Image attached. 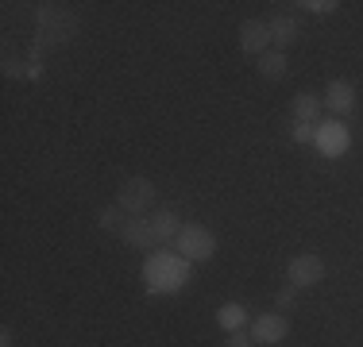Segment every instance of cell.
Here are the masks:
<instances>
[{
    "instance_id": "obj_1",
    "label": "cell",
    "mask_w": 363,
    "mask_h": 347,
    "mask_svg": "<svg viewBox=\"0 0 363 347\" xmlns=\"http://www.w3.org/2000/svg\"><path fill=\"white\" fill-rule=\"evenodd\" d=\"M140 278H143L147 297H174V293H182L189 285V278H194V263L182 258L174 247H155L151 255H147Z\"/></svg>"
},
{
    "instance_id": "obj_2",
    "label": "cell",
    "mask_w": 363,
    "mask_h": 347,
    "mask_svg": "<svg viewBox=\"0 0 363 347\" xmlns=\"http://www.w3.org/2000/svg\"><path fill=\"white\" fill-rule=\"evenodd\" d=\"M174 251L182 258H189V263H209V258L217 255V236H213L205 224H182Z\"/></svg>"
},
{
    "instance_id": "obj_3",
    "label": "cell",
    "mask_w": 363,
    "mask_h": 347,
    "mask_svg": "<svg viewBox=\"0 0 363 347\" xmlns=\"http://www.w3.org/2000/svg\"><path fill=\"white\" fill-rule=\"evenodd\" d=\"M313 147L321 151V159H344V154L352 151V132H348V124H344V120L325 116L321 124H317Z\"/></svg>"
},
{
    "instance_id": "obj_4",
    "label": "cell",
    "mask_w": 363,
    "mask_h": 347,
    "mask_svg": "<svg viewBox=\"0 0 363 347\" xmlns=\"http://www.w3.org/2000/svg\"><path fill=\"white\" fill-rule=\"evenodd\" d=\"M325 274H328V266L317 251H301V255H294L286 263V278L294 290H313V285L325 282Z\"/></svg>"
},
{
    "instance_id": "obj_5",
    "label": "cell",
    "mask_w": 363,
    "mask_h": 347,
    "mask_svg": "<svg viewBox=\"0 0 363 347\" xmlns=\"http://www.w3.org/2000/svg\"><path fill=\"white\" fill-rule=\"evenodd\" d=\"M159 189H155L151 178H128L124 186L116 189V205L124 208L128 216H147V208L155 205Z\"/></svg>"
},
{
    "instance_id": "obj_6",
    "label": "cell",
    "mask_w": 363,
    "mask_h": 347,
    "mask_svg": "<svg viewBox=\"0 0 363 347\" xmlns=\"http://www.w3.org/2000/svg\"><path fill=\"white\" fill-rule=\"evenodd\" d=\"M290 336V317L286 312H279V309H267V312H259V317L252 320V340L255 347H274V343H282Z\"/></svg>"
},
{
    "instance_id": "obj_7",
    "label": "cell",
    "mask_w": 363,
    "mask_h": 347,
    "mask_svg": "<svg viewBox=\"0 0 363 347\" xmlns=\"http://www.w3.org/2000/svg\"><path fill=\"white\" fill-rule=\"evenodd\" d=\"M325 112H333V120H348V116H356V85L352 81H344V77H333L328 81V89H325Z\"/></svg>"
},
{
    "instance_id": "obj_8",
    "label": "cell",
    "mask_w": 363,
    "mask_h": 347,
    "mask_svg": "<svg viewBox=\"0 0 363 347\" xmlns=\"http://www.w3.org/2000/svg\"><path fill=\"white\" fill-rule=\"evenodd\" d=\"M120 239L135 251H155L159 247V236H155V224L151 216H128L124 228H120Z\"/></svg>"
},
{
    "instance_id": "obj_9",
    "label": "cell",
    "mask_w": 363,
    "mask_h": 347,
    "mask_svg": "<svg viewBox=\"0 0 363 347\" xmlns=\"http://www.w3.org/2000/svg\"><path fill=\"white\" fill-rule=\"evenodd\" d=\"M240 50L252 55V58L271 50V28H267V20H244L240 23Z\"/></svg>"
},
{
    "instance_id": "obj_10",
    "label": "cell",
    "mask_w": 363,
    "mask_h": 347,
    "mask_svg": "<svg viewBox=\"0 0 363 347\" xmlns=\"http://www.w3.org/2000/svg\"><path fill=\"white\" fill-rule=\"evenodd\" d=\"M267 28H271V47L274 50H286L301 39V23H298V16H290V12H274L271 20H267Z\"/></svg>"
},
{
    "instance_id": "obj_11",
    "label": "cell",
    "mask_w": 363,
    "mask_h": 347,
    "mask_svg": "<svg viewBox=\"0 0 363 347\" xmlns=\"http://www.w3.org/2000/svg\"><path fill=\"white\" fill-rule=\"evenodd\" d=\"M294 120L317 127L325 120V101L317 97V93H298V97H294Z\"/></svg>"
},
{
    "instance_id": "obj_12",
    "label": "cell",
    "mask_w": 363,
    "mask_h": 347,
    "mask_svg": "<svg viewBox=\"0 0 363 347\" xmlns=\"http://www.w3.org/2000/svg\"><path fill=\"white\" fill-rule=\"evenodd\" d=\"M255 69H259V77L263 81H282L286 77V69H290V58H286V50H267V55H259L255 58Z\"/></svg>"
},
{
    "instance_id": "obj_13",
    "label": "cell",
    "mask_w": 363,
    "mask_h": 347,
    "mask_svg": "<svg viewBox=\"0 0 363 347\" xmlns=\"http://www.w3.org/2000/svg\"><path fill=\"white\" fill-rule=\"evenodd\" d=\"M151 224H155V236H159V247H162V243L178 239V232L186 220L178 216V208H159V212H151Z\"/></svg>"
},
{
    "instance_id": "obj_14",
    "label": "cell",
    "mask_w": 363,
    "mask_h": 347,
    "mask_svg": "<svg viewBox=\"0 0 363 347\" xmlns=\"http://www.w3.org/2000/svg\"><path fill=\"white\" fill-rule=\"evenodd\" d=\"M247 317H252V312L240 305V301H224V305L217 309V324L224 328V332H244Z\"/></svg>"
},
{
    "instance_id": "obj_15",
    "label": "cell",
    "mask_w": 363,
    "mask_h": 347,
    "mask_svg": "<svg viewBox=\"0 0 363 347\" xmlns=\"http://www.w3.org/2000/svg\"><path fill=\"white\" fill-rule=\"evenodd\" d=\"M124 220H128V212H124V208H120L116 201L105 205V208L97 212V224H101L105 232H120V228H124Z\"/></svg>"
},
{
    "instance_id": "obj_16",
    "label": "cell",
    "mask_w": 363,
    "mask_h": 347,
    "mask_svg": "<svg viewBox=\"0 0 363 347\" xmlns=\"http://www.w3.org/2000/svg\"><path fill=\"white\" fill-rule=\"evenodd\" d=\"M301 8H306V12H313V16H333L336 8V0H301Z\"/></svg>"
},
{
    "instance_id": "obj_17",
    "label": "cell",
    "mask_w": 363,
    "mask_h": 347,
    "mask_svg": "<svg viewBox=\"0 0 363 347\" xmlns=\"http://www.w3.org/2000/svg\"><path fill=\"white\" fill-rule=\"evenodd\" d=\"M298 293H301V290H294V285L279 290V293H274V309H279V312H290V309H294V301H298Z\"/></svg>"
},
{
    "instance_id": "obj_18",
    "label": "cell",
    "mask_w": 363,
    "mask_h": 347,
    "mask_svg": "<svg viewBox=\"0 0 363 347\" xmlns=\"http://www.w3.org/2000/svg\"><path fill=\"white\" fill-rule=\"evenodd\" d=\"M290 135H294V143H313V135H317V127H313V124H298V120H294V127H290Z\"/></svg>"
},
{
    "instance_id": "obj_19",
    "label": "cell",
    "mask_w": 363,
    "mask_h": 347,
    "mask_svg": "<svg viewBox=\"0 0 363 347\" xmlns=\"http://www.w3.org/2000/svg\"><path fill=\"white\" fill-rule=\"evenodd\" d=\"M224 347H255V340H252V332H228Z\"/></svg>"
},
{
    "instance_id": "obj_20",
    "label": "cell",
    "mask_w": 363,
    "mask_h": 347,
    "mask_svg": "<svg viewBox=\"0 0 363 347\" xmlns=\"http://www.w3.org/2000/svg\"><path fill=\"white\" fill-rule=\"evenodd\" d=\"M0 347H12V328H0Z\"/></svg>"
}]
</instances>
